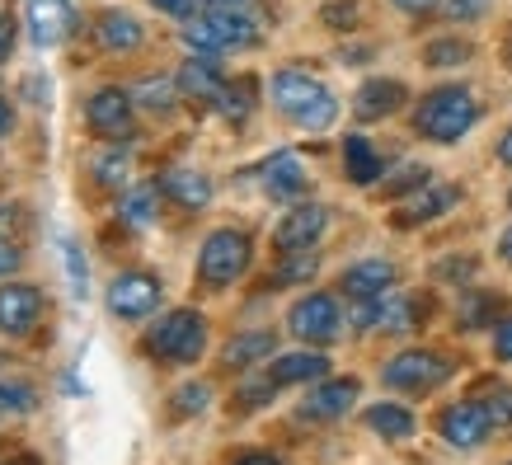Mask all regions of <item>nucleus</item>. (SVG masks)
Here are the masks:
<instances>
[{
    "mask_svg": "<svg viewBox=\"0 0 512 465\" xmlns=\"http://www.w3.org/2000/svg\"><path fill=\"white\" fill-rule=\"evenodd\" d=\"M353 19H357V0H339V5H329V10H325L329 29H348Z\"/></svg>",
    "mask_w": 512,
    "mask_h": 465,
    "instance_id": "obj_42",
    "label": "nucleus"
},
{
    "mask_svg": "<svg viewBox=\"0 0 512 465\" xmlns=\"http://www.w3.org/2000/svg\"><path fill=\"white\" fill-rule=\"evenodd\" d=\"M259 174H264V193L273 202H296L301 193H306V184H311V179H306V165H301L292 151L268 155Z\"/></svg>",
    "mask_w": 512,
    "mask_h": 465,
    "instance_id": "obj_18",
    "label": "nucleus"
},
{
    "mask_svg": "<svg viewBox=\"0 0 512 465\" xmlns=\"http://www.w3.org/2000/svg\"><path fill=\"white\" fill-rule=\"evenodd\" d=\"M127 174H132V155L118 151V146L104 151L99 155V165H94V179H99L104 188H127Z\"/></svg>",
    "mask_w": 512,
    "mask_h": 465,
    "instance_id": "obj_33",
    "label": "nucleus"
},
{
    "mask_svg": "<svg viewBox=\"0 0 512 465\" xmlns=\"http://www.w3.org/2000/svg\"><path fill=\"white\" fill-rule=\"evenodd\" d=\"M273 104L306 132H325L339 118V99L329 94V85H320L311 71H296V66L273 76Z\"/></svg>",
    "mask_w": 512,
    "mask_h": 465,
    "instance_id": "obj_1",
    "label": "nucleus"
},
{
    "mask_svg": "<svg viewBox=\"0 0 512 465\" xmlns=\"http://www.w3.org/2000/svg\"><path fill=\"white\" fill-rule=\"evenodd\" d=\"M235 465H278L273 456H264V451H249V456H240Z\"/></svg>",
    "mask_w": 512,
    "mask_h": 465,
    "instance_id": "obj_51",
    "label": "nucleus"
},
{
    "mask_svg": "<svg viewBox=\"0 0 512 465\" xmlns=\"http://www.w3.org/2000/svg\"><path fill=\"white\" fill-rule=\"evenodd\" d=\"M494 357L498 362H512V315H503L494 325Z\"/></svg>",
    "mask_w": 512,
    "mask_h": 465,
    "instance_id": "obj_41",
    "label": "nucleus"
},
{
    "mask_svg": "<svg viewBox=\"0 0 512 465\" xmlns=\"http://www.w3.org/2000/svg\"><path fill=\"white\" fill-rule=\"evenodd\" d=\"M508 202H512V193H508Z\"/></svg>",
    "mask_w": 512,
    "mask_h": 465,
    "instance_id": "obj_54",
    "label": "nucleus"
},
{
    "mask_svg": "<svg viewBox=\"0 0 512 465\" xmlns=\"http://www.w3.org/2000/svg\"><path fill=\"white\" fill-rule=\"evenodd\" d=\"M423 62L437 66V71H447V66H466L470 62V43H461V38H437V43L423 47Z\"/></svg>",
    "mask_w": 512,
    "mask_h": 465,
    "instance_id": "obj_32",
    "label": "nucleus"
},
{
    "mask_svg": "<svg viewBox=\"0 0 512 465\" xmlns=\"http://www.w3.org/2000/svg\"><path fill=\"white\" fill-rule=\"evenodd\" d=\"M85 123H90L94 137H104V141L132 137V94L127 90L90 94V104H85Z\"/></svg>",
    "mask_w": 512,
    "mask_h": 465,
    "instance_id": "obj_11",
    "label": "nucleus"
},
{
    "mask_svg": "<svg viewBox=\"0 0 512 465\" xmlns=\"http://www.w3.org/2000/svg\"><path fill=\"white\" fill-rule=\"evenodd\" d=\"M456 202H461V188L428 179V184H423L419 193H414V198L395 212V226H423V221H433V217H442V212H451Z\"/></svg>",
    "mask_w": 512,
    "mask_h": 465,
    "instance_id": "obj_17",
    "label": "nucleus"
},
{
    "mask_svg": "<svg viewBox=\"0 0 512 465\" xmlns=\"http://www.w3.org/2000/svg\"><path fill=\"white\" fill-rule=\"evenodd\" d=\"M160 212V188L156 184H141V188H127L123 198H118V217L132 226V231H146Z\"/></svg>",
    "mask_w": 512,
    "mask_h": 465,
    "instance_id": "obj_26",
    "label": "nucleus"
},
{
    "mask_svg": "<svg viewBox=\"0 0 512 465\" xmlns=\"http://www.w3.org/2000/svg\"><path fill=\"white\" fill-rule=\"evenodd\" d=\"M156 10H165V15H174V19H193V10H198V0H151Z\"/></svg>",
    "mask_w": 512,
    "mask_h": 465,
    "instance_id": "obj_45",
    "label": "nucleus"
},
{
    "mask_svg": "<svg viewBox=\"0 0 512 465\" xmlns=\"http://www.w3.org/2000/svg\"><path fill=\"white\" fill-rule=\"evenodd\" d=\"M170 404H174V414H179V419H193V414H202V409L212 404V386H207V381H188V386L174 390Z\"/></svg>",
    "mask_w": 512,
    "mask_h": 465,
    "instance_id": "obj_35",
    "label": "nucleus"
},
{
    "mask_svg": "<svg viewBox=\"0 0 512 465\" xmlns=\"http://www.w3.org/2000/svg\"><path fill=\"white\" fill-rule=\"evenodd\" d=\"M404 104H409V90H404L400 80H367V85L353 94V113L362 123L390 118V113H400Z\"/></svg>",
    "mask_w": 512,
    "mask_h": 465,
    "instance_id": "obj_19",
    "label": "nucleus"
},
{
    "mask_svg": "<svg viewBox=\"0 0 512 465\" xmlns=\"http://www.w3.org/2000/svg\"><path fill=\"white\" fill-rule=\"evenodd\" d=\"M268 376L278 381V386H301V381H325L329 376V357L325 353H282Z\"/></svg>",
    "mask_w": 512,
    "mask_h": 465,
    "instance_id": "obj_23",
    "label": "nucleus"
},
{
    "mask_svg": "<svg viewBox=\"0 0 512 465\" xmlns=\"http://www.w3.org/2000/svg\"><path fill=\"white\" fill-rule=\"evenodd\" d=\"M179 94H188V99H217L221 90H226V76H221L217 57H202V52H193L184 66H179Z\"/></svg>",
    "mask_w": 512,
    "mask_h": 465,
    "instance_id": "obj_20",
    "label": "nucleus"
},
{
    "mask_svg": "<svg viewBox=\"0 0 512 465\" xmlns=\"http://www.w3.org/2000/svg\"><path fill=\"white\" fill-rule=\"evenodd\" d=\"M66 273H71V292L76 296H85V287H90V278H85V259H80V249L66 240Z\"/></svg>",
    "mask_w": 512,
    "mask_h": 465,
    "instance_id": "obj_40",
    "label": "nucleus"
},
{
    "mask_svg": "<svg viewBox=\"0 0 512 465\" xmlns=\"http://www.w3.org/2000/svg\"><path fill=\"white\" fill-rule=\"evenodd\" d=\"M5 132H15V109H10V99H0V137Z\"/></svg>",
    "mask_w": 512,
    "mask_h": 465,
    "instance_id": "obj_48",
    "label": "nucleus"
},
{
    "mask_svg": "<svg viewBox=\"0 0 512 465\" xmlns=\"http://www.w3.org/2000/svg\"><path fill=\"white\" fill-rule=\"evenodd\" d=\"M29 33L38 47H62L76 33V5L71 0H29Z\"/></svg>",
    "mask_w": 512,
    "mask_h": 465,
    "instance_id": "obj_12",
    "label": "nucleus"
},
{
    "mask_svg": "<svg viewBox=\"0 0 512 465\" xmlns=\"http://www.w3.org/2000/svg\"><path fill=\"white\" fill-rule=\"evenodd\" d=\"M287 329H292L301 343H334L343 334V315L339 301L329 292H311L301 296L292 310H287Z\"/></svg>",
    "mask_w": 512,
    "mask_h": 465,
    "instance_id": "obj_8",
    "label": "nucleus"
},
{
    "mask_svg": "<svg viewBox=\"0 0 512 465\" xmlns=\"http://www.w3.org/2000/svg\"><path fill=\"white\" fill-rule=\"evenodd\" d=\"M437 433H442L447 447L475 451V447H484V437L494 433V423H489V414H484L480 400H456L437 414Z\"/></svg>",
    "mask_w": 512,
    "mask_h": 465,
    "instance_id": "obj_9",
    "label": "nucleus"
},
{
    "mask_svg": "<svg viewBox=\"0 0 512 465\" xmlns=\"http://www.w3.org/2000/svg\"><path fill=\"white\" fill-rule=\"evenodd\" d=\"M451 367L442 353H433V348H409V353L390 357L386 372H381V381H386L390 390H404V395H428V390H437L442 381H451Z\"/></svg>",
    "mask_w": 512,
    "mask_h": 465,
    "instance_id": "obj_7",
    "label": "nucleus"
},
{
    "mask_svg": "<svg viewBox=\"0 0 512 465\" xmlns=\"http://www.w3.org/2000/svg\"><path fill=\"white\" fill-rule=\"evenodd\" d=\"M160 306V278L151 273H118L109 282V310L118 320H146Z\"/></svg>",
    "mask_w": 512,
    "mask_h": 465,
    "instance_id": "obj_10",
    "label": "nucleus"
},
{
    "mask_svg": "<svg viewBox=\"0 0 512 465\" xmlns=\"http://www.w3.org/2000/svg\"><path fill=\"white\" fill-rule=\"evenodd\" d=\"M160 193L174 198L184 212H198V207L212 202V179L198 170H170V174H160Z\"/></svg>",
    "mask_w": 512,
    "mask_h": 465,
    "instance_id": "obj_22",
    "label": "nucleus"
},
{
    "mask_svg": "<svg viewBox=\"0 0 512 465\" xmlns=\"http://www.w3.org/2000/svg\"><path fill=\"white\" fill-rule=\"evenodd\" d=\"M367 428H372V433H381L386 437V442H404V437H414V428H419V423H414V414H409V409H404V404H372V409H367Z\"/></svg>",
    "mask_w": 512,
    "mask_h": 465,
    "instance_id": "obj_27",
    "label": "nucleus"
},
{
    "mask_svg": "<svg viewBox=\"0 0 512 465\" xmlns=\"http://www.w3.org/2000/svg\"><path fill=\"white\" fill-rule=\"evenodd\" d=\"M141 24L132 15H123V10H104L99 15V43L109 47V52H137L141 47Z\"/></svg>",
    "mask_w": 512,
    "mask_h": 465,
    "instance_id": "obj_25",
    "label": "nucleus"
},
{
    "mask_svg": "<svg viewBox=\"0 0 512 465\" xmlns=\"http://www.w3.org/2000/svg\"><path fill=\"white\" fill-rule=\"evenodd\" d=\"M184 43L188 52H202V57L245 52V47L259 43V24L245 10H207V15H193L184 24Z\"/></svg>",
    "mask_w": 512,
    "mask_h": 465,
    "instance_id": "obj_3",
    "label": "nucleus"
},
{
    "mask_svg": "<svg viewBox=\"0 0 512 465\" xmlns=\"http://www.w3.org/2000/svg\"><path fill=\"white\" fill-rule=\"evenodd\" d=\"M475 273V259H447V264H437V278H451V282H466Z\"/></svg>",
    "mask_w": 512,
    "mask_h": 465,
    "instance_id": "obj_44",
    "label": "nucleus"
},
{
    "mask_svg": "<svg viewBox=\"0 0 512 465\" xmlns=\"http://www.w3.org/2000/svg\"><path fill=\"white\" fill-rule=\"evenodd\" d=\"M202 5H207V10H245L249 0H202Z\"/></svg>",
    "mask_w": 512,
    "mask_h": 465,
    "instance_id": "obj_49",
    "label": "nucleus"
},
{
    "mask_svg": "<svg viewBox=\"0 0 512 465\" xmlns=\"http://www.w3.org/2000/svg\"><path fill=\"white\" fill-rule=\"evenodd\" d=\"M320 273V254L315 249H292V254H282V264L273 268V287H301V282H311Z\"/></svg>",
    "mask_w": 512,
    "mask_h": 465,
    "instance_id": "obj_30",
    "label": "nucleus"
},
{
    "mask_svg": "<svg viewBox=\"0 0 512 465\" xmlns=\"http://www.w3.org/2000/svg\"><path fill=\"white\" fill-rule=\"evenodd\" d=\"M325 226H329L325 207H320V202H301V207H292V212L278 221L273 245H278L282 254H292V249H315V240L325 235Z\"/></svg>",
    "mask_w": 512,
    "mask_h": 465,
    "instance_id": "obj_14",
    "label": "nucleus"
},
{
    "mask_svg": "<svg viewBox=\"0 0 512 465\" xmlns=\"http://www.w3.org/2000/svg\"><path fill=\"white\" fill-rule=\"evenodd\" d=\"M498 296H489V292H466L461 296V325L466 329H494L498 320Z\"/></svg>",
    "mask_w": 512,
    "mask_h": 465,
    "instance_id": "obj_31",
    "label": "nucleus"
},
{
    "mask_svg": "<svg viewBox=\"0 0 512 465\" xmlns=\"http://www.w3.org/2000/svg\"><path fill=\"white\" fill-rule=\"evenodd\" d=\"M395 5H400L404 15H428V10H433L437 0H395Z\"/></svg>",
    "mask_w": 512,
    "mask_h": 465,
    "instance_id": "obj_47",
    "label": "nucleus"
},
{
    "mask_svg": "<svg viewBox=\"0 0 512 465\" xmlns=\"http://www.w3.org/2000/svg\"><path fill=\"white\" fill-rule=\"evenodd\" d=\"M43 315V292L29 282H0V334H29Z\"/></svg>",
    "mask_w": 512,
    "mask_h": 465,
    "instance_id": "obj_13",
    "label": "nucleus"
},
{
    "mask_svg": "<svg viewBox=\"0 0 512 465\" xmlns=\"http://www.w3.org/2000/svg\"><path fill=\"white\" fill-rule=\"evenodd\" d=\"M428 179H433V174L423 170V165H404V170H400V174H395V179H390V184H386V193H390V198H395V193H409V188L419 193V188L428 184Z\"/></svg>",
    "mask_w": 512,
    "mask_h": 465,
    "instance_id": "obj_38",
    "label": "nucleus"
},
{
    "mask_svg": "<svg viewBox=\"0 0 512 465\" xmlns=\"http://www.w3.org/2000/svg\"><path fill=\"white\" fill-rule=\"evenodd\" d=\"M174 99H179V80H170V76H146L132 85V104H141V109H151V113H170Z\"/></svg>",
    "mask_w": 512,
    "mask_h": 465,
    "instance_id": "obj_29",
    "label": "nucleus"
},
{
    "mask_svg": "<svg viewBox=\"0 0 512 465\" xmlns=\"http://www.w3.org/2000/svg\"><path fill=\"white\" fill-rule=\"evenodd\" d=\"M202 348H207V320H202L198 310H170V315H160L156 325L146 329V353L156 357V362H198Z\"/></svg>",
    "mask_w": 512,
    "mask_h": 465,
    "instance_id": "obj_4",
    "label": "nucleus"
},
{
    "mask_svg": "<svg viewBox=\"0 0 512 465\" xmlns=\"http://www.w3.org/2000/svg\"><path fill=\"white\" fill-rule=\"evenodd\" d=\"M278 353V334L273 329H245V334H235L226 348H221V362L235 367V372H245L254 362H264V357Z\"/></svg>",
    "mask_w": 512,
    "mask_h": 465,
    "instance_id": "obj_21",
    "label": "nucleus"
},
{
    "mask_svg": "<svg viewBox=\"0 0 512 465\" xmlns=\"http://www.w3.org/2000/svg\"><path fill=\"white\" fill-rule=\"evenodd\" d=\"M15 52V19L10 15H0V62Z\"/></svg>",
    "mask_w": 512,
    "mask_h": 465,
    "instance_id": "obj_46",
    "label": "nucleus"
},
{
    "mask_svg": "<svg viewBox=\"0 0 512 465\" xmlns=\"http://www.w3.org/2000/svg\"><path fill=\"white\" fill-rule=\"evenodd\" d=\"M273 390H278V381L264 372L259 381H245V386L235 390V404H240V409H259V404L273 400Z\"/></svg>",
    "mask_w": 512,
    "mask_h": 465,
    "instance_id": "obj_37",
    "label": "nucleus"
},
{
    "mask_svg": "<svg viewBox=\"0 0 512 465\" xmlns=\"http://www.w3.org/2000/svg\"><path fill=\"white\" fill-rule=\"evenodd\" d=\"M423 315H433V296L381 292L372 301H353V325L376 329V334H409L419 329Z\"/></svg>",
    "mask_w": 512,
    "mask_h": 465,
    "instance_id": "obj_5",
    "label": "nucleus"
},
{
    "mask_svg": "<svg viewBox=\"0 0 512 465\" xmlns=\"http://www.w3.org/2000/svg\"><path fill=\"white\" fill-rule=\"evenodd\" d=\"M249 259H254V245H249L245 231H212L202 240V254H198V278L207 287H231V282L245 278Z\"/></svg>",
    "mask_w": 512,
    "mask_h": 465,
    "instance_id": "obj_6",
    "label": "nucleus"
},
{
    "mask_svg": "<svg viewBox=\"0 0 512 465\" xmlns=\"http://www.w3.org/2000/svg\"><path fill=\"white\" fill-rule=\"evenodd\" d=\"M343 170L357 188H372L381 179V155L367 137H343Z\"/></svg>",
    "mask_w": 512,
    "mask_h": 465,
    "instance_id": "obj_24",
    "label": "nucleus"
},
{
    "mask_svg": "<svg viewBox=\"0 0 512 465\" xmlns=\"http://www.w3.org/2000/svg\"><path fill=\"white\" fill-rule=\"evenodd\" d=\"M353 404H357V381L353 376H343V381H320V386L301 400V419H311V423L343 419Z\"/></svg>",
    "mask_w": 512,
    "mask_h": 465,
    "instance_id": "obj_16",
    "label": "nucleus"
},
{
    "mask_svg": "<svg viewBox=\"0 0 512 465\" xmlns=\"http://www.w3.org/2000/svg\"><path fill=\"white\" fill-rule=\"evenodd\" d=\"M498 254H503V259H508V264H512V226H508V231H503V240H498Z\"/></svg>",
    "mask_w": 512,
    "mask_h": 465,
    "instance_id": "obj_52",
    "label": "nucleus"
},
{
    "mask_svg": "<svg viewBox=\"0 0 512 465\" xmlns=\"http://www.w3.org/2000/svg\"><path fill=\"white\" fill-rule=\"evenodd\" d=\"M484 414H489V423H494V428H512V386H489L484 390Z\"/></svg>",
    "mask_w": 512,
    "mask_h": 465,
    "instance_id": "obj_36",
    "label": "nucleus"
},
{
    "mask_svg": "<svg viewBox=\"0 0 512 465\" xmlns=\"http://www.w3.org/2000/svg\"><path fill=\"white\" fill-rule=\"evenodd\" d=\"M19 268H24V249H19V240H10V235L0 231V278H10Z\"/></svg>",
    "mask_w": 512,
    "mask_h": 465,
    "instance_id": "obj_39",
    "label": "nucleus"
},
{
    "mask_svg": "<svg viewBox=\"0 0 512 465\" xmlns=\"http://www.w3.org/2000/svg\"><path fill=\"white\" fill-rule=\"evenodd\" d=\"M38 409V390L29 381H0V414H33Z\"/></svg>",
    "mask_w": 512,
    "mask_h": 465,
    "instance_id": "obj_34",
    "label": "nucleus"
},
{
    "mask_svg": "<svg viewBox=\"0 0 512 465\" xmlns=\"http://www.w3.org/2000/svg\"><path fill=\"white\" fill-rule=\"evenodd\" d=\"M475 123H480V104H475V94H470L466 85H442V90L423 94L419 109H414V127H419V137L437 141V146L461 141Z\"/></svg>",
    "mask_w": 512,
    "mask_h": 465,
    "instance_id": "obj_2",
    "label": "nucleus"
},
{
    "mask_svg": "<svg viewBox=\"0 0 512 465\" xmlns=\"http://www.w3.org/2000/svg\"><path fill=\"white\" fill-rule=\"evenodd\" d=\"M498 160H503V165H512V127L503 132V141H498Z\"/></svg>",
    "mask_w": 512,
    "mask_h": 465,
    "instance_id": "obj_50",
    "label": "nucleus"
},
{
    "mask_svg": "<svg viewBox=\"0 0 512 465\" xmlns=\"http://www.w3.org/2000/svg\"><path fill=\"white\" fill-rule=\"evenodd\" d=\"M489 0H447V19H480Z\"/></svg>",
    "mask_w": 512,
    "mask_h": 465,
    "instance_id": "obj_43",
    "label": "nucleus"
},
{
    "mask_svg": "<svg viewBox=\"0 0 512 465\" xmlns=\"http://www.w3.org/2000/svg\"><path fill=\"white\" fill-rule=\"evenodd\" d=\"M254 99H259V80H254V76H240V80H231V85L217 94V109H221V118L245 123L249 113H254Z\"/></svg>",
    "mask_w": 512,
    "mask_h": 465,
    "instance_id": "obj_28",
    "label": "nucleus"
},
{
    "mask_svg": "<svg viewBox=\"0 0 512 465\" xmlns=\"http://www.w3.org/2000/svg\"><path fill=\"white\" fill-rule=\"evenodd\" d=\"M503 66L512 71V29H508V38H503Z\"/></svg>",
    "mask_w": 512,
    "mask_h": 465,
    "instance_id": "obj_53",
    "label": "nucleus"
},
{
    "mask_svg": "<svg viewBox=\"0 0 512 465\" xmlns=\"http://www.w3.org/2000/svg\"><path fill=\"white\" fill-rule=\"evenodd\" d=\"M395 278H400V268L390 264V259H357L353 268H343L339 292L348 296V301H372V296L390 292Z\"/></svg>",
    "mask_w": 512,
    "mask_h": 465,
    "instance_id": "obj_15",
    "label": "nucleus"
}]
</instances>
